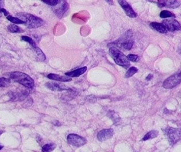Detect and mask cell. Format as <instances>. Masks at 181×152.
<instances>
[{
  "label": "cell",
  "instance_id": "obj_1",
  "mask_svg": "<svg viewBox=\"0 0 181 152\" xmlns=\"http://www.w3.org/2000/svg\"><path fill=\"white\" fill-rule=\"evenodd\" d=\"M18 19L24 21L27 27L29 29H35L44 25V21L39 17L27 13H19L16 14Z\"/></svg>",
  "mask_w": 181,
  "mask_h": 152
},
{
  "label": "cell",
  "instance_id": "obj_2",
  "mask_svg": "<svg viewBox=\"0 0 181 152\" xmlns=\"http://www.w3.org/2000/svg\"><path fill=\"white\" fill-rule=\"evenodd\" d=\"M10 78L29 89H32L34 86V79L29 75L22 72L15 71L12 72L10 74Z\"/></svg>",
  "mask_w": 181,
  "mask_h": 152
},
{
  "label": "cell",
  "instance_id": "obj_3",
  "mask_svg": "<svg viewBox=\"0 0 181 152\" xmlns=\"http://www.w3.org/2000/svg\"><path fill=\"white\" fill-rule=\"evenodd\" d=\"M109 54L118 65L125 69L130 67V64L127 57L117 48L111 47L109 49Z\"/></svg>",
  "mask_w": 181,
  "mask_h": 152
},
{
  "label": "cell",
  "instance_id": "obj_4",
  "mask_svg": "<svg viewBox=\"0 0 181 152\" xmlns=\"http://www.w3.org/2000/svg\"><path fill=\"white\" fill-rule=\"evenodd\" d=\"M132 33L131 32V31H128L124 34V36L123 37L119 39L117 41L113 43V44H115V46H117L118 47L129 50L134 45V41L132 40Z\"/></svg>",
  "mask_w": 181,
  "mask_h": 152
},
{
  "label": "cell",
  "instance_id": "obj_5",
  "mask_svg": "<svg viewBox=\"0 0 181 152\" xmlns=\"http://www.w3.org/2000/svg\"><path fill=\"white\" fill-rule=\"evenodd\" d=\"M181 82V68L175 74L167 78L163 82V86L165 89H172Z\"/></svg>",
  "mask_w": 181,
  "mask_h": 152
},
{
  "label": "cell",
  "instance_id": "obj_6",
  "mask_svg": "<svg viewBox=\"0 0 181 152\" xmlns=\"http://www.w3.org/2000/svg\"><path fill=\"white\" fill-rule=\"evenodd\" d=\"M67 140L68 144L76 147L84 145L87 143L86 139H84V137L74 134L68 135L67 136Z\"/></svg>",
  "mask_w": 181,
  "mask_h": 152
},
{
  "label": "cell",
  "instance_id": "obj_7",
  "mask_svg": "<svg viewBox=\"0 0 181 152\" xmlns=\"http://www.w3.org/2000/svg\"><path fill=\"white\" fill-rule=\"evenodd\" d=\"M162 24L164 25L165 27L171 32H173L175 31H180L181 30V25L178 21L175 20L174 19H165L163 21Z\"/></svg>",
  "mask_w": 181,
  "mask_h": 152
},
{
  "label": "cell",
  "instance_id": "obj_8",
  "mask_svg": "<svg viewBox=\"0 0 181 152\" xmlns=\"http://www.w3.org/2000/svg\"><path fill=\"white\" fill-rule=\"evenodd\" d=\"M167 135L170 142L174 144L181 139V130L175 128H170L168 129Z\"/></svg>",
  "mask_w": 181,
  "mask_h": 152
},
{
  "label": "cell",
  "instance_id": "obj_9",
  "mask_svg": "<svg viewBox=\"0 0 181 152\" xmlns=\"http://www.w3.org/2000/svg\"><path fill=\"white\" fill-rule=\"evenodd\" d=\"M118 3L120 5L123 10L124 11L126 14L128 16L131 18L136 17L137 15L136 13L134 12L130 5L126 1H118Z\"/></svg>",
  "mask_w": 181,
  "mask_h": 152
},
{
  "label": "cell",
  "instance_id": "obj_10",
  "mask_svg": "<svg viewBox=\"0 0 181 152\" xmlns=\"http://www.w3.org/2000/svg\"><path fill=\"white\" fill-rule=\"evenodd\" d=\"M159 7H165L171 9H176L180 7L181 3L179 1L175 0H161L157 2Z\"/></svg>",
  "mask_w": 181,
  "mask_h": 152
},
{
  "label": "cell",
  "instance_id": "obj_11",
  "mask_svg": "<svg viewBox=\"0 0 181 152\" xmlns=\"http://www.w3.org/2000/svg\"><path fill=\"white\" fill-rule=\"evenodd\" d=\"M113 134L114 132L112 129H105L98 133L97 139L101 142H103L112 138Z\"/></svg>",
  "mask_w": 181,
  "mask_h": 152
},
{
  "label": "cell",
  "instance_id": "obj_12",
  "mask_svg": "<svg viewBox=\"0 0 181 152\" xmlns=\"http://www.w3.org/2000/svg\"><path fill=\"white\" fill-rule=\"evenodd\" d=\"M46 86L48 89L53 91H62L70 90V88L64 84L55 82H48L46 84Z\"/></svg>",
  "mask_w": 181,
  "mask_h": 152
},
{
  "label": "cell",
  "instance_id": "obj_13",
  "mask_svg": "<svg viewBox=\"0 0 181 152\" xmlns=\"http://www.w3.org/2000/svg\"><path fill=\"white\" fill-rule=\"evenodd\" d=\"M69 9V5L66 1H62V4H60V6L56 9L55 11V13L59 17H62L64 14L67 12Z\"/></svg>",
  "mask_w": 181,
  "mask_h": 152
},
{
  "label": "cell",
  "instance_id": "obj_14",
  "mask_svg": "<svg viewBox=\"0 0 181 152\" xmlns=\"http://www.w3.org/2000/svg\"><path fill=\"white\" fill-rule=\"evenodd\" d=\"M48 78L51 80H56V81H61V82H69L72 81V79L68 76H63L59 74H50L47 76Z\"/></svg>",
  "mask_w": 181,
  "mask_h": 152
},
{
  "label": "cell",
  "instance_id": "obj_15",
  "mask_svg": "<svg viewBox=\"0 0 181 152\" xmlns=\"http://www.w3.org/2000/svg\"><path fill=\"white\" fill-rule=\"evenodd\" d=\"M87 70V67H84L80 68L79 69H77L76 70H74L73 71L68 72L66 73L65 74L70 77H80V75L84 74V73Z\"/></svg>",
  "mask_w": 181,
  "mask_h": 152
},
{
  "label": "cell",
  "instance_id": "obj_16",
  "mask_svg": "<svg viewBox=\"0 0 181 152\" xmlns=\"http://www.w3.org/2000/svg\"><path fill=\"white\" fill-rule=\"evenodd\" d=\"M150 26L155 30L161 33H166L167 32V29L162 23H159L157 22H151L150 24Z\"/></svg>",
  "mask_w": 181,
  "mask_h": 152
},
{
  "label": "cell",
  "instance_id": "obj_17",
  "mask_svg": "<svg viewBox=\"0 0 181 152\" xmlns=\"http://www.w3.org/2000/svg\"><path fill=\"white\" fill-rule=\"evenodd\" d=\"M107 116L111 119H112L114 124L117 125L118 123H120V118L114 111L110 110L107 113Z\"/></svg>",
  "mask_w": 181,
  "mask_h": 152
},
{
  "label": "cell",
  "instance_id": "obj_18",
  "mask_svg": "<svg viewBox=\"0 0 181 152\" xmlns=\"http://www.w3.org/2000/svg\"><path fill=\"white\" fill-rule=\"evenodd\" d=\"M7 30L12 33H21L23 32L24 31L21 27L17 26L15 24H10L8 27Z\"/></svg>",
  "mask_w": 181,
  "mask_h": 152
},
{
  "label": "cell",
  "instance_id": "obj_19",
  "mask_svg": "<svg viewBox=\"0 0 181 152\" xmlns=\"http://www.w3.org/2000/svg\"><path fill=\"white\" fill-rule=\"evenodd\" d=\"M158 135V132L157 131H151V132H148L147 134H146L144 137L143 139V141H147L150 139H154L155 137H157Z\"/></svg>",
  "mask_w": 181,
  "mask_h": 152
},
{
  "label": "cell",
  "instance_id": "obj_20",
  "mask_svg": "<svg viewBox=\"0 0 181 152\" xmlns=\"http://www.w3.org/2000/svg\"><path fill=\"white\" fill-rule=\"evenodd\" d=\"M56 147V144L53 143L47 144L43 147L42 151L43 152H51L55 149Z\"/></svg>",
  "mask_w": 181,
  "mask_h": 152
},
{
  "label": "cell",
  "instance_id": "obj_21",
  "mask_svg": "<svg viewBox=\"0 0 181 152\" xmlns=\"http://www.w3.org/2000/svg\"><path fill=\"white\" fill-rule=\"evenodd\" d=\"M138 71V69L135 67H132L128 69L127 73L126 74L125 77L126 78H130L131 77H132L133 75H134L135 74H136Z\"/></svg>",
  "mask_w": 181,
  "mask_h": 152
},
{
  "label": "cell",
  "instance_id": "obj_22",
  "mask_svg": "<svg viewBox=\"0 0 181 152\" xmlns=\"http://www.w3.org/2000/svg\"><path fill=\"white\" fill-rule=\"evenodd\" d=\"M34 51L37 54L38 58L40 59L41 61H44L46 60V56L44 54V52L42 51V50L39 49V48L36 47L34 48Z\"/></svg>",
  "mask_w": 181,
  "mask_h": 152
},
{
  "label": "cell",
  "instance_id": "obj_23",
  "mask_svg": "<svg viewBox=\"0 0 181 152\" xmlns=\"http://www.w3.org/2000/svg\"><path fill=\"white\" fill-rule=\"evenodd\" d=\"M160 17L161 18L167 17H175V14L172 13L170 11L167 10L162 11L160 13Z\"/></svg>",
  "mask_w": 181,
  "mask_h": 152
},
{
  "label": "cell",
  "instance_id": "obj_24",
  "mask_svg": "<svg viewBox=\"0 0 181 152\" xmlns=\"http://www.w3.org/2000/svg\"><path fill=\"white\" fill-rule=\"evenodd\" d=\"M10 84V79L5 78H0V87H7Z\"/></svg>",
  "mask_w": 181,
  "mask_h": 152
},
{
  "label": "cell",
  "instance_id": "obj_25",
  "mask_svg": "<svg viewBox=\"0 0 181 152\" xmlns=\"http://www.w3.org/2000/svg\"><path fill=\"white\" fill-rule=\"evenodd\" d=\"M7 19L14 24H24V21L21 20L18 17H12L10 15L7 17Z\"/></svg>",
  "mask_w": 181,
  "mask_h": 152
},
{
  "label": "cell",
  "instance_id": "obj_26",
  "mask_svg": "<svg viewBox=\"0 0 181 152\" xmlns=\"http://www.w3.org/2000/svg\"><path fill=\"white\" fill-rule=\"evenodd\" d=\"M22 39L23 40L25 41H26L27 42H28V43H29L30 45H31L34 48L37 47V45L36 44L35 42H34L31 37H27V36H22Z\"/></svg>",
  "mask_w": 181,
  "mask_h": 152
},
{
  "label": "cell",
  "instance_id": "obj_27",
  "mask_svg": "<svg viewBox=\"0 0 181 152\" xmlns=\"http://www.w3.org/2000/svg\"><path fill=\"white\" fill-rule=\"evenodd\" d=\"M61 1H59V0H47V1H44L43 2L47 4L48 5H49L51 6H56L60 3Z\"/></svg>",
  "mask_w": 181,
  "mask_h": 152
},
{
  "label": "cell",
  "instance_id": "obj_28",
  "mask_svg": "<svg viewBox=\"0 0 181 152\" xmlns=\"http://www.w3.org/2000/svg\"><path fill=\"white\" fill-rule=\"evenodd\" d=\"M128 59L129 61H132V62H137L139 60V57L136 54H129L128 55Z\"/></svg>",
  "mask_w": 181,
  "mask_h": 152
},
{
  "label": "cell",
  "instance_id": "obj_29",
  "mask_svg": "<svg viewBox=\"0 0 181 152\" xmlns=\"http://www.w3.org/2000/svg\"><path fill=\"white\" fill-rule=\"evenodd\" d=\"M0 11L2 13H3L4 14L5 16H9V13L8 11H7L4 8H2V9H0Z\"/></svg>",
  "mask_w": 181,
  "mask_h": 152
},
{
  "label": "cell",
  "instance_id": "obj_30",
  "mask_svg": "<svg viewBox=\"0 0 181 152\" xmlns=\"http://www.w3.org/2000/svg\"><path fill=\"white\" fill-rule=\"evenodd\" d=\"M4 1H0V9L4 8Z\"/></svg>",
  "mask_w": 181,
  "mask_h": 152
},
{
  "label": "cell",
  "instance_id": "obj_31",
  "mask_svg": "<svg viewBox=\"0 0 181 152\" xmlns=\"http://www.w3.org/2000/svg\"><path fill=\"white\" fill-rule=\"evenodd\" d=\"M153 76L152 74H149L147 77V78H146V80H151V79L153 78Z\"/></svg>",
  "mask_w": 181,
  "mask_h": 152
},
{
  "label": "cell",
  "instance_id": "obj_32",
  "mask_svg": "<svg viewBox=\"0 0 181 152\" xmlns=\"http://www.w3.org/2000/svg\"><path fill=\"white\" fill-rule=\"evenodd\" d=\"M107 3H110V5H112V4H113V2H112V1H107Z\"/></svg>",
  "mask_w": 181,
  "mask_h": 152
},
{
  "label": "cell",
  "instance_id": "obj_33",
  "mask_svg": "<svg viewBox=\"0 0 181 152\" xmlns=\"http://www.w3.org/2000/svg\"><path fill=\"white\" fill-rule=\"evenodd\" d=\"M3 148V146L0 145V150Z\"/></svg>",
  "mask_w": 181,
  "mask_h": 152
},
{
  "label": "cell",
  "instance_id": "obj_34",
  "mask_svg": "<svg viewBox=\"0 0 181 152\" xmlns=\"http://www.w3.org/2000/svg\"><path fill=\"white\" fill-rule=\"evenodd\" d=\"M2 12H1V11H0V17H2Z\"/></svg>",
  "mask_w": 181,
  "mask_h": 152
},
{
  "label": "cell",
  "instance_id": "obj_35",
  "mask_svg": "<svg viewBox=\"0 0 181 152\" xmlns=\"http://www.w3.org/2000/svg\"><path fill=\"white\" fill-rule=\"evenodd\" d=\"M3 133V131H0V135H1Z\"/></svg>",
  "mask_w": 181,
  "mask_h": 152
}]
</instances>
